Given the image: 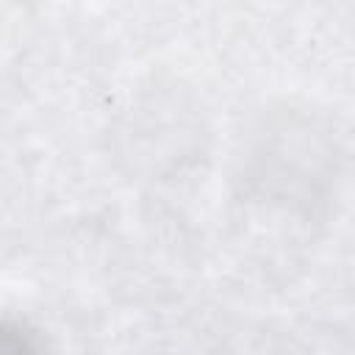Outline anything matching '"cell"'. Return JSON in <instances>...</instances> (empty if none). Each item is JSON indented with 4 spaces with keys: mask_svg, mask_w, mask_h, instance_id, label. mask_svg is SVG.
<instances>
[{
    "mask_svg": "<svg viewBox=\"0 0 355 355\" xmlns=\"http://www.w3.org/2000/svg\"><path fill=\"white\" fill-rule=\"evenodd\" d=\"M0 355H39V349L19 327L0 322Z\"/></svg>",
    "mask_w": 355,
    "mask_h": 355,
    "instance_id": "cell-1",
    "label": "cell"
}]
</instances>
